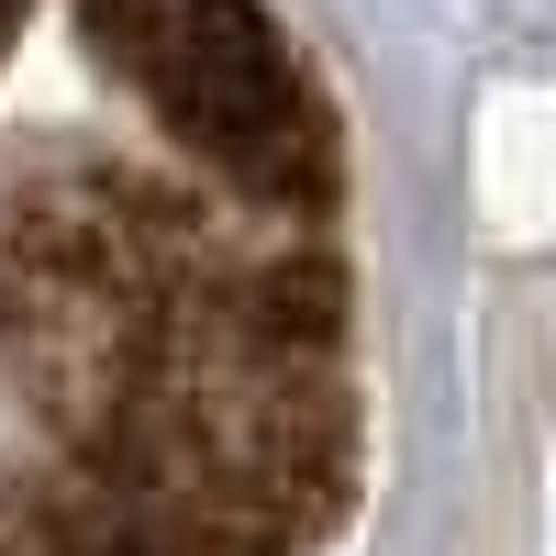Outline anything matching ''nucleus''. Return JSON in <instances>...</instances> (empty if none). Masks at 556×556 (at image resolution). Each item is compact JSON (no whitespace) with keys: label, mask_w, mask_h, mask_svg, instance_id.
<instances>
[{"label":"nucleus","mask_w":556,"mask_h":556,"mask_svg":"<svg viewBox=\"0 0 556 556\" xmlns=\"http://www.w3.org/2000/svg\"><path fill=\"white\" fill-rule=\"evenodd\" d=\"M0 367L156 556H301L356 490L312 212L190 201L101 156L34 167L0 190Z\"/></svg>","instance_id":"obj_1"},{"label":"nucleus","mask_w":556,"mask_h":556,"mask_svg":"<svg viewBox=\"0 0 556 556\" xmlns=\"http://www.w3.org/2000/svg\"><path fill=\"white\" fill-rule=\"evenodd\" d=\"M89 34H101V67L134 78L178 146H190L223 190L312 212L323 178H334V146H323V112L290 67V45L256 0H78Z\"/></svg>","instance_id":"obj_2"}]
</instances>
